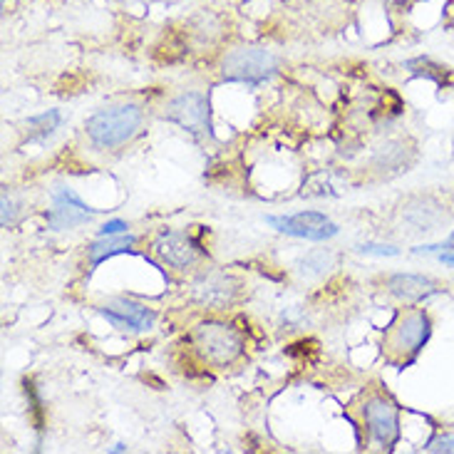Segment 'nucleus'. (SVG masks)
<instances>
[{"mask_svg": "<svg viewBox=\"0 0 454 454\" xmlns=\"http://www.w3.org/2000/svg\"><path fill=\"white\" fill-rule=\"evenodd\" d=\"M432 333V323L427 310L407 308L382 335V353L393 365H407L419 356V350L427 345Z\"/></svg>", "mask_w": 454, "mask_h": 454, "instance_id": "nucleus-1", "label": "nucleus"}, {"mask_svg": "<svg viewBox=\"0 0 454 454\" xmlns=\"http://www.w3.org/2000/svg\"><path fill=\"white\" fill-rule=\"evenodd\" d=\"M142 122H145L142 107L135 102H124L95 112L85 122V132L98 149H117L139 132Z\"/></svg>", "mask_w": 454, "mask_h": 454, "instance_id": "nucleus-2", "label": "nucleus"}, {"mask_svg": "<svg viewBox=\"0 0 454 454\" xmlns=\"http://www.w3.org/2000/svg\"><path fill=\"white\" fill-rule=\"evenodd\" d=\"M192 343L199 357L209 363L214 368H226L233 365L239 357L244 356V335L236 331L229 323L222 320H207L199 323L192 333Z\"/></svg>", "mask_w": 454, "mask_h": 454, "instance_id": "nucleus-3", "label": "nucleus"}, {"mask_svg": "<svg viewBox=\"0 0 454 454\" xmlns=\"http://www.w3.org/2000/svg\"><path fill=\"white\" fill-rule=\"evenodd\" d=\"M278 58L266 48H236L222 60V74L229 82H244L256 87L278 73Z\"/></svg>", "mask_w": 454, "mask_h": 454, "instance_id": "nucleus-4", "label": "nucleus"}, {"mask_svg": "<svg viewBox=\"0 0 454 454\" xmlns=\"http://www.w3.org/2000/svg\"><path fill=\"white\" fill-rule=\"evenodd\" d=\"M363 422L368 427L370 437L380 444L382 450H393L400 440V410L387 395H370L360 407Z\"/></svg>", "mask_w": 454, "mask_h": 454, "instance_id": "nucleus-5", "label": "nucleus"}, {"mask_svg": "<svg viewBox=\"0 0 454 454\" xmlns=\"http://www.w3.org/2000/svg\"><path fill=\"white\" fill-rule=\"evenodd\" d=\"M266 222L276 231L303 239V241H328L333 236H338V223H333L323 211H298L288 216H266Z\"/></svg>", "mask_w": 454, "mask_h": 454, "instance_id": "nucleus-6", "label": "nucleus"}, {"mask_svg": "<svg viewBox=\"0 0 454 454\" xmlns=\"http://www.w3.org/2000/svg\"><path fill=\"white\" fill-rule=\"evenodd\" d=\"M241 294V281L223 273V270H211V273H201L197 281L192 283V298L194 303L209 310H223L229 308Z\"/></svg>", "mask_w": 454, "mask_h": 454, "instance_id": "nucleus-7", "label": "nucleus"}, {"mask_svg": "<svg viewBox=\"0 0 454 454\" xmlns=\"http://www.w3.org/2000/svg\"><path fill=\"white\" fill-rule=\"evenodd\" d=\"M164 120L179 124L192 135H204L209 129V99L197 90L182 92L169 99V105L164 110Z\"/></svg>", "mask_w": 454, "mask_h": 454, "instance_id": "nucleus-8", "label": "nucleus"}, {"mask_svg": "<svg viewBox=\"0 0 454 454\" xmlns=\"http://www.w3.org/2000/svg\"><path fill=\"white\" fill-rule=\"evenodd\" d=\"M154 254L176 270H186L192 269L194 263L199 261V248L197 244L182 231H172V229H164L160 231V236L154 239Z\"/></svg>", "mask_w": 454, "mask_h": 454, "instance_id": "nucleus-9", "label": "nucleus"}, {"mask_svg": "<svg viewBox=\"0 0 454 454\" xmlns=\"http://www.w3.org/2000/svg\"><path fill=\"white\" fill-rule=\"evenodd\" d=\"M99 316L110 320L112 325L122 328V331H135V333H145L154 325L157 320V313L152 308L142 306V303H135L129 298H117L112 301L107 306L98 308Z\"/></svg>", "mask_w": 454, "mask_h": 454, "instance_id": "nucleus-10", "label": "nucleus"}, {"mask_svg": "<svg viewBox=\"0 0 454 454\" xmlns=\"http://www.w3.org/2000/svg\"><path fill=\"white\" fill-rule=\"evenodd\" d=\"M442 291V286L432 281L427 276L419 273H393L387 278V294L403 301V303H419L427 301L430 295H437Z\"/></svg>", "mask_w": 454, "mask_h": 454, "instance_id": "nucleus-11", "label": "nucleus"}, {"mask_svg": "<svg viewBox=\"0 0 454 454\" xmlns=\"http://www.w3.org/2000/svg\"><path fill=\"white\" fill-rule=\"evenodd\" d=\"M137 244L135 233H117V236H99V241L87 246V258L90 266H99L107 258L117 256V254H135L132 246Z\"/></svg>", "mask_w": 454, "mask_h": 454, "instance_id": "nucleus-12", "label": "nucleus"}, {"mask_svg": "<svg viewBox=\"0 0 454 454\" xmlns=\"http://www.w3.org/2000/svg\"><path fill=\"white\" fill-rule=\"evenodd\" d=\"M95 214L80 209V207H70V204H55L52 209L45 214V222L52 231H62V229H73V226H82V223L92 222Z\"/></svg>", "mask_w": 454, "mask_h": 454, "instance_id": "nucleus-13", "label": "nucleus"}, {"mask_svg": "<svg viewBox=\"0 0 454 454\" xmlns=\"http://www.w3.org/2000/svg\"><path fill=\"white\" fill-rule=\"evenodd\" d=\"M333 266H335V254L331 248H318V251H308L306 256L298 258L295 270L301 278H323Z\"/></svg>", "mask_w": 454, "mask_h": 454, "instance_id": "nucleus-14", "label": "nucleus"}, {"mask_svg": "<svg viewBox=\"0 0 454 454\" xmlns=\"http://www.w3.org/2000/svg\"><path fill=\"white\" fill-rule=\"evenodd\" d=\"M410 73L415 77H427V80H434L440 87H447L454 82V74L450 73V67L444 65H437L432 58H415V60H407L405 65Z\"/></svg>", "mask_w": 454, "mask_h": 454, "instance_id": "nucleus-15", "label": "nucleus"}, {"mask_svg": "<svg viewBox=\"0 0 454 454\" xmlns=\"http://www.w3.org/2000/svg\"><path fill=\"white\" fill-rule=\"evenodd\" d=\"M440 207H430V201L425 204H418V207H410L405 209V219L412 223V231L422 233V231H434V226L442 223V211H437Z\"/></svg>", "mask_w": 454, "mask_h": 454, "instance_id": "nucleus-16", "label": "nucleus"}, {"mask_svg": "<svg viewBox=\"0 0 454 454\" xmlns=\"http://www.w3.org/2000/svg\"><path fill=\"white\" fill-rule=\"evenodd\" d=\"M62 124V114L58 110H48L43 114H35L27 120L30 129V142H45L50 135H55V129Z\"/></svg>", "mask_w": 454, "mask_h": 454, "instance_id": "nucleus-17", "label": "nucleus"}, {"mask_svg": "<svg viewBox=\"0 0 454 454\" xmlns=\"http://www.w3.org/2000/svg\"><path fill=\"white\" fill-rule=\"evenodd\" d=\"M405 154V142H387V145H382L380 152H378L375 164H378L380 169H403L407 164Z\"/></svg>", "mask_w": 454, "mask_h": 454, "instance_id": "nucleus-18", "label": "nucleus"}, {"mask_svg": "<svg viewBox=\"0 0 454 454\" xmlns=\"http://www.w3.org/2000/svg\"><path fill=\"white\" fill-rule=\"evenodd\" d=\"M52 201H55V204H70V207H80V209L90 211V214H98L99 211V209H92V207H87L85 201L77 197L73 189H67V186L55 189V192H52Z\"/></svg>", "mask_w": 454, "mask_h": 454, "instance_id": "nucleus-19", "label": "nucleus"}, {"mask_svg": "<svg viewBox=\"0 0 454 454\" xmlns=\"http://www.w3.org/2000/svg\"><path fill=\"white\" fill-rule=\"evenodd\" d=\"M357 254H365V256H397L400 248L382 244H360L357 246Z\"/></svg>", "mask_w": 454, "mask_h": 454, "instance_id": "nucleus-20", "label": "nucleus"}, {"mask_svg": "<svg viewBox=\"0 0 454 454\" xmlns=\"http://www.w3.org/2000/svg\"><path fill=\"white\" fill-rule=\"evenodd\" d=\"M425 450H427V452H454V432L440 434V437L432 440Z\"/></svg>", "mask_w": 454, "mask_h": 454, "instance_id": "nucleus-21", "label": "nucleus"}, {"mask_svg": "<svg viewBox=\"0 0 454 454\" xmlns=\"http://www.w3.org/2000/svg\"><path fill=\"white\" fill-rule=\"evenodd\" d=\"M15 216H18V204L12 201V197L8 192H3V226L8 229L15 223Z\"/></svg>", "mask_w": 454, "mask_h": 454, "instance_id": "nucleus-22", "label": "nucleus"}, {"mask_svg": "<svg viewBox=\"0 0 454 454\" xmlns=\"http://www.w3.org/2000/svg\"><path fill=\"white\" fill-rule=\"evenodd\" d=\"M127 222H122V219H114V222H107L102 229H99L98 236H117V233H127Z\"/></svg>", "mask_w": 454, "mask_h": 454, "instance_id": "nucleus-23", "label": "nucleus"}, {"mask_svg": "<svg viewBox=\"0 0 454 454\" xmlns=\"http://www.w3.org/2000/svg\"><path fill=\"white\" fill-rule=\"evenodd\" d=\"M418 251H444V254H454V231L450 233V239L444 241V244H437V246H422Z\"/></svg>", "mask_w": 454, "mask_h": 454, "instance_id": "nucleus-24", "label": "nucleus"}, {"mask_svg": "<svg viewBox=\"0 0 454 454\" xmlns=\"http://www.w3.org/2000/svg\"><path fill=\"white\" fill-rule=\"evenodd\" d=\"M440 261H442L444 266H454V254H442V256H440Z\"/></svg>", "mask_w": 454, "mask_h": 454, "instance_id": "nucleus-25", "label": "nucleus"}, {"mask_svg": "<svg viewBox=\"0 0 454 454\" xmlns=\"http://www.w3.org/2000/svg\"><path fill=\"white\" fill-rule=\"evenodd\" d=\"M112 452H127V447H124L122 442H120V444H114V447H112Z\"/></svg>", "mask_w": 454, "mask_h": 454, "instance_id": "nucleus-26", "label": "nucleus"}]
</instances>
